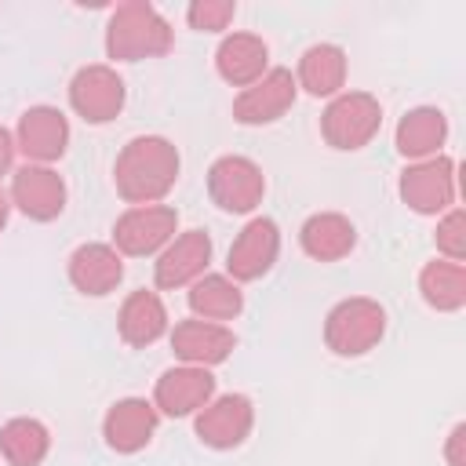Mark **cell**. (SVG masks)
<instances>
[{
  "mask_svg": "<svg viewBox=\"0 0 466 466\" xmlns=\"http://www.w3.org/2000/svg\"><path fill=\"white\" fill-rule=\"evenodd\" d=\"M255 426V408L244 393H222V397H211L200 411H197V437L215 448V451H229L237 444H244V437L251 433Z\"/></svg>",
  "mask_w": 466,
  "mask_h": 466,
  "instance_id": "9c48e42d",
  "label": "cell"
},
{
  "mask_svg": "<svg viewBox=\"0 0 466 466\" xmlns=\"http://www.w3.org/2000/svg\"><path fill=\"white\" fill-rule=\"evenodd\" d=\"M178 229V211L167 204H142V208H127L116 226H113V248L120 255H157L175 240Z\"/></svg>",
  "mask_w": 466,
  "mask_h": 466,
  "instance_id": "8992f818",
  "label": "cell"
},
{
  "mask_svg": "<svg viewBox=\"0 0 466 466\" xmlns=\"http://www.w3.org/2000/svg\"><path fill=\"white\" fill-rule=\"evenodd\" d=\"M175 178H178V149L164 135H138V138H131L120 149L116 164H113L116 193L131 208L160 204L171 193Z\"/></svg>",
  "mask_w": 466,
  "mask_h": 466,
  "instance_id": "6da1fadb",
  "label": "cell"
},
{
  "mask_svg": "<svg viewBox=\"0 0 466 466\" xmlns=\"http://www.w3.org/2000/svg\"><path fill=\"white\" fill-rule=\"evenodd\" d=\"M124 98H127V91L113 66L95 62V66L76 69L69 80V106L87 124H109L124 109Z\"/></svg>",
  "mask_w": 466,
  "mask_h": 466,
  "instance_id": "ba28073f",
  "label": "cell"
},
{
  "mask_svg": "<svg viewBox=\"0 0 466 466\" xmlns=\"http://www.w3.org/2000/svg\"><path fill=\"white\" fill-rule=\"evenodd\" d=\"M11 160H15V135L0 124V175L11 171Z\"/></svg>",
  "mask_w": 466,
  "mask_h": 466,
  "instance_id": "f546056e",
  "label": "cell"
},
{
  "mask_svg": "<svg viewBox=\"0 0 466 466\" xmlns=\"http://www.w3.org/2000/svg\"><path fill=\"white\" fill-rule=\"evenodd\" d=\"M277 251H280V229L273 218L258 215L251 218L237 240L229 244V255H226V269H229V280H258L273 269L277 262Z\"/></svg>",
  "mask_w": 466,
  "mask_h": 466,
  "instance_id": "4fadbf2b",
  "label": "cell"
},
{
  "mask_svg": "<svg viewBox=\"0 0 466 466\" xmlns=\"http://www.w3.org/2000/svg\"><path fill=\"white\" fill-rule=\"evenodd\" d=\"M400 200L419 215H441L455 204V160L437 153L430 160H411L400 171Z\"/></svg>",
  "mask_w": 466,
  "mask_h": 466,
  "instance_id": "52a82bcc",
  "label": "cell"
},
{
  "mask_svg": "<svg viewBox=\"0 0 466 466\" xmlns=\"http://www.w3.org/2000/svg\"><path fill=\"white\" fill-rule=\"evenodd\" d=\"M262 193H266V175L251 157L229 153L208 167V197L229 215L255 211L262 204Z\"/></svg>",
  "mask_w": 466,
  "mask_h": 466,
  "instance_id": "5b68a950",
  "label": "cell"
},
{
  "mask_svg": "<svg viewBox=\"0 0 466 466\" xmlns=\"http://www.w3.org/2000/svg\"><path fill=\"white\" fill-rule=\"evenodd\" d=\"M7 215H11V197H7V193H0V229L7 226Z\"/></svg>",
  "mask_w": 466,
  "mask_h": 466,
  "instance_id": "4dcf8cb0",
  "label": "cell"
},
{
  "mask_svg": "<svg viewBox=\"0 0 466 466\" xmlns=\"http://www.w3.org/2000/svg\"><path fill=\"white\" fill-rule=\"evenodd\" d=\"M237 346V335L226 328V324H215V320H178L175 331H171V350L182 364H197V368H211V364H222Z\"/></svg>",
  "mask_w": 466,
  "mask_h": 466,
  "instance_id": "e0dca14e",
  "label": "cell"
},
{
  "mask_svg": "<svg viewBox=\"0 0 466 466\" xmlns=\"http://www.w3.org/2000/svg\"><path fill=\"white\" fill-rule=\"evenodd\" d=\"M386 335V309L375 299L353 295L328 309L324 317V342L335 357H364Z\"/></svg>",
  "mask_w": 466,
  "mask_h": 466,
  "instance_id": "3957f363",
  "label": "cell"
},
{
  "mask_svg": "<svg viewBox=\"0 0 466 466\" xmlns=\"http://www.w3.org/2000/svg\"><path fill=\"white\" fill-rule=\"evenodd\" d=\"M116 328H120V339L127 346H153L164 331H167V309L160 302L157 291H131L120 306V317H116Z\"/></svg>",
  "mask_w": 466,
  "mask_h": 466,
  "instance_id": "603a6c76",
  "label": "cell"
},
{
  "mask_svg": "<svg viewBox=\"0 0 466 466\" xmlns=\"http://www.w3.org/2000/svg\"><path fill=\"white\" fill-rule=\"evenodd\" d=\"M437 251L448 262H462L466 258V215L459 208H448V215L437 222Z\"/></svg>",
  "mask_w": 466,
  "mask_h": 466,
  "instance_id": "83f0119b",
  "label": "cell"
},
{
  "mask_svg": "<svg viewBox=\"0 0 466 466\" xmlns=\"http://www.w3.org/2000/svg\"><path fill=\"white\" fill-rule=\"evenodd\" d=\"M269 66V47L255 33H229L215 51V69L233 87H251Z\"/></svg>",
  "mask_w": 466,
  "mask_h": 466,
  "instance_id": "d6986e66",
  "label": "cell"
},
{
  "mask_svg": "<svg viewBox=\"0 0 466 466\" xmlns=\"http://www.w3.org/2000/svg\"><path fill=\"white\" fill-rule=\"evenodd\" d=\"M233 15H237V4H233V0H193V4L186 7L189 25L200 29V33H218V29H226V25L233 22Z\"/></svg>",
  "mask_w": 466,
  "mask_h": 466,
  "instance_id": "4316f807",
  "label": "cell"
},
{
  "mask_svg": "<svg viewBox=\"0 0 466 466\" xmlns=\"http://www.w3.org/2000/svg\"><path fill=\"white\" fill-rule=\"evenodd\" d=\"M295 95H299V84L291 76V69H266L251 87H244L233 102V116L248 127H258V124H273L280 120L291 106H295Z\"/></svg>",
  "mask_w": 466,
  "mask_h": 466,
  "instance_id": "30bf717a",
  "label": "cell"
},
{
  "mask_svg": "<svg viewBox=\"0 0 466 466\" xmlns=\"http://www.w3.org/2000/svg\"><path fill=\"white\" fill-rule=\"evenodd\" d=\"M124 277V262H120V251L113 244H80L73 255H69V284L80 291V295H109Z\"/></svg>",
  "mask_w": 466,
  "mask_h": 466,
  "instance_id": "ac0fdd59",
  "label": "cell"
},
{
  "mask_svg": "<svg viewBox=\"0 0 466 466\" xmlns=\"http://www.w3.org/2000/svg\"><path fill=\"white\" fill-rule=\"evenodd\" d=\"M51 451V433L40 419L18 415L0 426V455L7 466H40Z\"/></svg>",
  "mask_w": 466,
  "mask_h": 466,
  "instance_id": "cb8c5ba5",
  "label": "cell"
},
{
  "mask_svg": "<svg viewBox=\"0 0 466 466\" xmlns=\"http://www.w3.org/2000/svg\"><path fill=\"white\" fill-rule=\"evenodd\" d=\"M299 244H302V251H306L309 258H317V262H339V258H346V255L353 251V244H357V226H353L346 215H339V211H317V215H309V218L302 222Z\"/></svg>",
  "mask_w": 466,
  "mask_h": 466,
  "instance_id": "ffe728a7",
  "label": "cell"
},
{
  "mask_svg": "<svg viewBox=\"0 0 466 466\" xmlns=\"http://www.w3.org/2000/svg\"><path fill=\"white\" fill-rule=\"evenodd\" d=\"M448 138V116L433 106H419V109H408L397 124V153L408 157V160H430L441 153Z\"/></svg>",
  "mask_w": 466,
  "mask_h": 466,
  "instance_id": "44dd1931",
  "label": "cell"
},
{
  "mask_svg": "<svg viewBox=\"0 0 466 466\" xmlns=\"http://www.w3.org/2000/svg\"><path fill=\"white\" fill-rule=\"evenodd\" d=\"M295 84L306 87L313 98H335L346 84V51L339 44H313L299 58Z\"/></svg>",
  "mask_w": 466,
  "mask_h": 466,
  "instance_id": "7402d4cb",
  "label": "cell"
},
{
  "mask_svg": "<svg viewBox=\"0 0 466 466\" xmlns=\"http://www.w3.org/2000/svg\"><path fill=\"white\" fill-rule=\"evenodd\" d=\"M211 397H215V375L208 368H197V364H178L157 379L153 408L160 415L186 419V415H197Z\"/></svg>",
  "mask_w": 466,
  "mask_h": 466,
  "instance_id": "5bb4252c",
  "label": "cell"
},
{
  "mask_svg": "<svg viewBox=\"0 0 466 466\" xmlns=\"http://www.w3.org/2000/svg\"><path fill=\"white\" fill-rule=\"evenodd\" d=\"M11 204L33 218V222H51L66 211V182L55 167L47 164H22L11 178Z\"/></svg>",
  "mask_w": 466,
  "mask_h": 466,
  "instance_id": "8fae6325",
  "label": "cell"
},
{
  "mask_svg": "<svg viewBox=\"0 0 466 466\" xmlns=\"http://www.w3.org/2000/svg\"><path fill=\"white\" fill-rule=\"evenodd\" d=\"M419 291L426 299V306H433L437 313H455L466 306V266L462 262H448V258H433L422 266L419 273Z\"/></svg>",
  "mask_w": 466,
  "mask_h": 466,
  "instance_id": "d4e9b609",
  "label": "cell"
},
{
  "mask_svg": "<svg viewBox=\"0 0 466 466\" xmlns=\"http://www.w3.org/2000/svg\"><path fill=\"white\" fill-rule=\"evenodd\" d=\"M171 25L167 18L146 4L127 0L120 4L106 22V55L113 62H138V58H160L171 51Z\"/></svg>",
  "mask_w": 466,
  "mask_h": 466,
  "instance_id": "7a4b0ae2",
  "label": "cell"
},
{
  "mask_svg": "<svg viewBox=\"0 0 466 466\" xmlns=\"http://www.w3.org/2000/svg\"><path fill=\"white\" fill-rule=\"evenodd\" d=\"M157 422H160V411L153 408V400H146V397H124V400H116L106 411L102 437H106V444L116 455H135V451H142L153 441Z\"/></svg>",
  "mask_w": 466,
  "mask_h": 466,
  "instance_id": "2e32d148",
  "label": "cell"
},
{
  "mask_svg": "<svg viewBox=\"0 0 466 466\" xmlns=\"http://www.w3.org/2000/svg\"><path fill=\"white\" fill-rule=\"evenodd\" d=\"M69 146V120L62 109L55 106H29L18 116L15 127V149H22V157L29 164H47L58 160Z\"/></svg>",
  "mask_w": 466,
  "mask_h": 466,
  "instance_id": "7c38bea8",
  "label": "cell"
},
{
  "mask_svg": "<svg viewBox=\"0 0 466 466\" xmlns=\"http://www.w3.org/2000/svg\"><path fill=\"white\" fill-rule=\"evenodd\" d=\"M462 444H466V422H459V426L448 433V444H444V459H448V466H466Z\"/></svg>",
  "mask_w": 466,
  "mask_h": 466,
  "instance_id": "f1b7e54d",
  "label": "cell"
},
{
  "mask_svg": "<svg viewBox=\"0 0 466 466\" xmlns=\"http://www.w3.org/2000/svg\"><path fill=\"white\" fill-rule=\"evenodd\" d=\"M189 309L200 320H233L244 309V295L237 288V280L222 277V273H204L189 284Z\"/></svg>",
  "mask_w": 466,
  "mask_h": 466,
  "instance_id": "484cf974",
  "label": "cell"
},
{
  "mask_svg": "<svg viewBox=\"0 0 466 466\" xmlns=\"http://www.w3.org/2000/svg\"><path fill=\"white\" fill-rule=\"evenodd\" d=\"M208 262H211V237H208L204 229H186V233H178V237L157 255V262H153V280H157V288L175 291V288H186V284H193L197 277H204Z\"/></svg>",
  "mask_w": 466,
  "mask_h": 466,
  "instance_id": "9a60e30c",
  "label": "cell"
},
{
  "mask_svg": "<svg viewBox=\"0 0 466 466\" xmlns=\"http://www.w3.org/2000/svg\"><path fill=\"white\" fill-rule=\"evenodd\" d=\"M382 127V106L368 91H339L320 113V135L331 149H364Z\"/></svg>",
  "mask_w": 466,
  "mask_h": 466,
  "instance_id": "277c9868",
  "label": "cell"
}]
</instances>
